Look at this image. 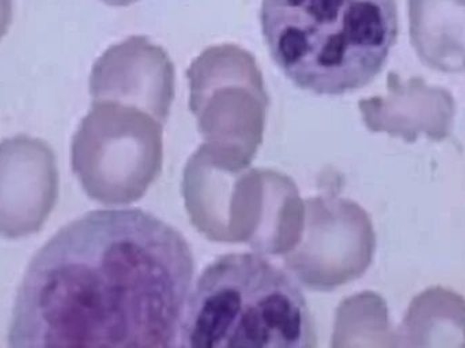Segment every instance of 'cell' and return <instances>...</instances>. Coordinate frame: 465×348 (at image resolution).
I'll list each match as a JSON object with an SVG mask.
<instances>
[{
  "label": "cell",
  "instance_id": "4",
  "mask_svg": "<svg viewBox=\"0 0 465 348\" xmlns=\"http://www.w3.org/2000/svg\"><path fill=\"white\" fill-rule=\"evenodd\" d=\"M163 123L144 109L93 101L71 146V164L90 199L104 205L138 202L163 161Z\"/></svg>",
  "mask_w": 465,
  "mask_h": 348
},
{
  "label": "cell",
  "instance_id": "7",
  "mask_svg": "<svg viewBox=\"0 0 465 348\" xmlns=\"http://www.w3.org/2000/svg\"><path fill=\"white\" fill-rule=\"evenodd\" d=\"M90 94L93 101L138 106L165 124L174 97L173 63L149 38H127L95 62Z\"/></svg>",
  "mask_w": 465,
  "mask_h": 348
},
{
  "label": "cell",
  "instance_id": "8",
  "mask_svg": "<svg viewBox=\"0 0 465 348\" xmlns=\"http://www.w3.org/2000/svg\"><path fill=\"white\" fill-rule=\"evenodd\" d=\"M363 122L373 133H385L409 144L418 136L442 141L452 133L456 103L448 90L420 78L403 81L388 75V93L360 103Z\"/></svg>",
  "mask_w": 465,
  "mask_h": 348
},
{
  "label": "cell",
  "instance_id": "1",
  "mask_svg": "<svg viewBox=\"0 0 465 348\" xmlns=\"http://www.w3.org/2000/svg\"><path fill=\"white\" fill-rule=\"evenodd\" d=\"M193 273L190 244L163 219L136 208L92 211L33 257L8 344L176 347Z\"/></svg>",
  "mask_w": 465,
  "mask_h": 348
},
{
  "label": "cell",
  "instance_id": "5",
  "mask_svg": "<svg viewBox=\"0 0 465 348\" xmlns=\"http://www.w3.org/2000/svg\"><path fill=\"white\" fill-rule=\"evenodd\" d=\"M306 235L284 257V265L303 286L330 292L361 278L371 267L376 234L366 211L335 197L306 202Z\"/></svg>",
  "mask_w": 465,
  "mask_h": 348
},
{
  "label": "cell",
  "instance_id": "10",
  "mask_svg": "<svg viewBox=\"0 0 465 348\" xmlns=\"http://www.w3.org/2000/svg\"><path fill=\"white\" fill-rule=\"evenodd\" d=\"M398 347L465 348V300L458 293L433 287L407 309L396 333Z\"/></svg>",
  "mask_w": 465,
  "mask_h": 348
},
{
  "label": "cell",
  "instance_id": "3",
  "mask_svg": "<svg viewBox=\"0 0 465 348\" xmlns=\"http://www.w3.org/2000/svg\"><path fill=\"white\" fill-rule=\"evenodd\" d=\"M184 348H311L314 323L300 284L254 254L218 257L191 290Z\"/></svg>",
  "mask_w": 465,
  "mask_h": 348
},
{
  "label": "cell",
  "instance_id": "12",
  "mask_svg": "<svg viewBox=\"0 0 465 348\" xmlns=\"http://www.w3.org/2000/svg\"><path fill=\"white\" fill-rule=\"evenodd\" d=\"M13 19V2L0 0V40L5 37Z\"/></svg>",
  "mask_w": 465,
  "mask_h": 348
},
{
  "label": "cell",
  "instance_id": "6",
  "mask_svg": "<svg viewBox=\"0 0 465 348\" xmlns=\"http://www.w3.org/2000/svg\"><path fill=\"white\" fill-rule=\"evenodd\" d=\"M59 194V172L51 147L32 136L0 142V237L35 234Z\"/></svg>",
  "mask_w": 465,
  "mask_h": 348
},
{
  "label": "cell",
  "instance_id": "11",
  "mask_svg": "<svg viewBox=\"0 0 465 348\" xmlns=\"http://www.w3.org/2000/svg\"><path fill=\"white\" fill-rule=\"evenodd\" d=\"M341 311L344 338L368 346L398 347L387 303L380 295L363 293L347 301Z\"/></svg>",
  "mask_w": 465,
  "mask_h": 348
},
{
  "label": "cell",
  "instance_id": "9",
  "mask_svg": "<svg viewBox=\"0 0 465 348\" xmlns=\"http://www.w3.org/2000/svg\"><path fill=\"white\" fill-rule=\"evenodd\" d=\"M410 37L431 70L465 73V0H409Z\"/></svg>",
  "mask_w": 465,
  "mask_h": 348
},
{
  "label": "cell",
  "instance_id": "13",
  "mask_svg": "<svg viewBox=\"0 0 465 348\" xmlns=\"http://www.w3.org/2000/svg\"><path fill=\"white\" fill-rule=\"evenodd\" d=\"M101 2L105 3V5L122 7V5H133V3L136 2V0H101Z\"/></svg>",
  "mask_w": 465,
  "mask_h": 348
},
{
  "label": "cell",
  "instance_id": "2",
  "mask_svg": "<svg viewBox=\"0 0 465 348\" xmlns=\"http://www.w3.org/2000/svg\"><path fill=\"white\" fill-rule=\"evenodd\" d=\"M260 19L284 75L322 95L371 84L399 30L396 0H262Z\"/></svg>",
  "mask_w": 465,
  "mask_h": 348
}]
</instances>
